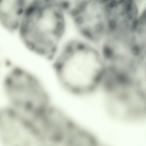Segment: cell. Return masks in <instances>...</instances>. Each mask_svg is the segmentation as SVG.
Listing matches in <instances>:
<instances>
[{"label": "cell", "instance_id": "7a4b0ae2", "mask_svg": "<svg viewBox=\"0 0 146 146\" xmlns=\"http://www.w3.org/2000/svg\"><path fill=\"white\" fill-rule=\"evenodd\" d=\"M66 15L56 0H31L18 31L23 44L35 54L52 58L65 31Z\"/></svg>", "mask_w": 146, "mask_h": 146}, {"label": "cell", "instance_id": "52a82bcc", "mask_svg": "<svg viewBox=\"0 0 146 146\" xmlns=\"http://www.w3.org/2000/svg\"><path fill=\"white\" fill-rule=\"evenodd\" d=\"M31 0H0V20L7 31H18Z\"/></svg>", "mask_w": 146, "mask_h": 146}, {"label": "cell", "instance_id": "5b68a950", "mask_svg": "<svg viewBox=\"0 0 146 146\" xmlns=\"http://www.w3.org/2000/svg\"><path fill=\"white\" fill-rule=\"evenodd\" d=\"M79 33L90 42L102 41L108 34L105 3L90 0L71 17Z\"/></svg>", "mask_w": 146, "mask_h": 146}, {"label": "cell", "instance_id": "277c9868", "mask_svg": "<svg viewBox=\"0 0 146 146\" xmlns=\"http://www.w3.org/2000/svg\"><path fill=\"white\" fill-rule=\"evenodd\" d=\"M0 139L4 146L45 145L33 119L12 107L1 110Z\"/></svg>", "mask_w": 146, "mask_h": 146}, {"label": "cell", "instance_id": "9c48e42d", "mask_svg": "<svg viewBox=\"0 0 146 146\" xmlns=\"http://www.w3.org/2000/svg\"><path fill=\"white\" fill-rule=\"evenodd\" d=\"M103 2H107L108 1H109L110 0H100Z\"/></svg>", "mask_w": 146, "mask_h": 146}, {"label": "cell", "instance_id": "8992f818", "mask_svg": "<svg viewBox=\"0 0 146 146\" xmlns=\"http://www.w3.org/2000/svg\"><path fill=\"white\" fill-rule=\"evenodd\" d=\"M32 119L46 145L68 146L75 125L61 111L49 106Z\"/></svg>", "mask_w": 146, "mask_h": 146}, {"label": "cell", "instance_id": "6da1fadb", "mask_svg": "<svg viewBox=\"0 0 146 146\" xmlns=\"http://www.w3.org/2000/svg\"><path fill=\"white\" fill-rule=\"evenodd\" d=\"M55 58L53 67L59 83L67 91L89 95L101 87L106 64L101 51L87 42L68 43Z\"/></svg>", "mask_w": 146, "mask_h": 146}, {"label": "cell", "instance_id": "3957f363", "mask_svg": "<svg viewBox=\"0 0 146 146\" xmlns=\"http://www.w3.org/2000/svg\"><path fill=\"white\" fill-rule=\"evenodd\" d=\"M3 86L12 107L31 118L50 106L48 94L41 82L22 68L15 66L9 70L5 77Z\"/></svg>", "mask_w": 146, "mask_h": 146}, {"label": "cell", "instance_id": "ba28073f", "mask_svg": "<svg viewBox=\"0 0 146 146\" xmlns=\"http://www.w3.org/2000/svg\"><path fill=\"white\" fill-rule=\"evenodd\" d=\"M90 0H56L57 3L68 15L71 17Z\"/></svg>", "mask_w": 146, "mask_h": 146}]
</instances>
